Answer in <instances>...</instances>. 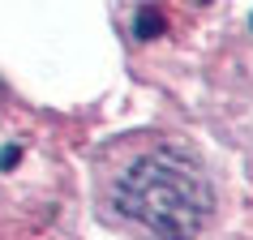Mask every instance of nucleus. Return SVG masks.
I'll return each instance as SVG.
<instances>
[{
    "label": "nucleus",
    "instance_id": "f257e3e1",
    "mask_svg": "<svg viewBox=\"0 0 253 240\" xmlns=\"http://www.w3.org/2000/svg\"><path fill=\"white\" fill-rule=\"evenodd\" d=\"M99 214L129 232L189 236L211 223L214 193L198 155L163 133H129L94 155Z\"/></svg>",
    "mask_w": 253,
    "mask_h": 240
}]
</instances>
